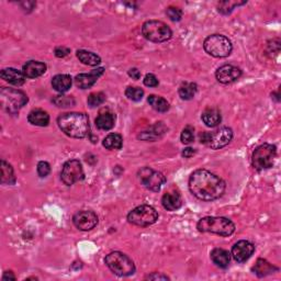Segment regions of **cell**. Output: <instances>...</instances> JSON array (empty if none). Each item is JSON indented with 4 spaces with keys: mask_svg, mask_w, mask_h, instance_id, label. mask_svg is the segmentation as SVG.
Wrapping results in <instances>:
<instances>
[{
    "mask_svg": "<svg viewBox=\"0 0 281 281\" xmlns=\"http://www.w3.org/2000/svg\"><path fill=\"white\" fill-rule=\"evenodd\" d=\"M181 142L183 144H191L194 140V130L192 127H187L183 129L181 133Z\"/></svg>",
    "mask_w": 281,
    "mask_h": 281,
    "instance_id": "obj_36",
    "label": "cell"
},
{
    "mask_svg": "<svg viewBox=\"0 0 281 281\" xmlns=\"http://www.w3.org/2000/svg\"><path fill=\"white\" fill-rule=\"evenodd\" d=\"M197 229L202 233H214L221 236H230L234 233L235 224L228 218L205 217L199 221Z\"/></svg>",
    "mask_w": 281,
    "mask_h": 281,
    "instance_id": "obj_3",
    "label": "cell"
},
{
    "mask_svg": "<svg viewBox=\"0 0 281 281\" xmlns=\"http://www.w3.org/2000/svg\"><path fill=\"white\" fill-rule=\"evenodd\" d=\"M106 101V96L104 93H93L90 94L87 102H88V106L90 108H96V107H99L101 106L104 102Z\"/></svg>",
    "mask_w": 281,
    "mask_h": 281,
    "instance_id": "obj_34",
    "label": "cell"
},
{
    "mask_svg": "<svg viewBox=\"0 0 281 281\" xmlns=\"http://www.w3.org/2000/svg\"><path fill=\"white\" fill-rule=\"evenodd\" d=\"M105 72V68H97L91 70L89 74H79L75 77V85L77 86L80 89H88L93 87L95 83L98 80V78L101 76Z\"/></svg>",
    "mask_w": 281,
    "mask_h": 281,
    "instance_id": "obj_16",
    "label": "cell"
},
{
    "mask_svg": "<svg viewBox=\"0 0 281 281\" xmlns=\"http://www.w3.org/2000/svg\"><path fill=\"white\" fill-rule=\"evenodd\" d=\"M129 76L132 77L133 79H140V72L138 68H131L129 70Z\"/></svg>",
    "mask_w": 281,
    "mask_h": 281,
    "instance_id": "obj_42",
    "label": "cell"
},
{
    "mask_svg": "<svg viewBox=\"0 0 281 281\" xmlns=\"http://www.w3.org/2000/svg\"><path fill=\"white\" fill-rule=\"evenodd\" d=\"M126 96L132 101H140L143 98L144 90L139 87H128L126 90Z\"/></svg>",
    "mask_w": 281,
    "mask_h": 281,
    "instance_id": "obj_35",
    "label": "cell"
},
{
    "mask_svg": "<svg viewBox=\"0 0 281 281\" xmlns=\"http://www.w3.org/2000/svg\"><path fill=\"white\" fill-rule=\"evenodd\" d=\"M73 222L80 231H90L98 224V217L94 211L83 210L74 215Z\"/></svg>",
    "mask_w": 281,
    "mask_h": 281,
    "instance_id": "obj_13",
    "label": "cell"
},
{
    "mask_svg": "<svg viewBox=\"0 0 281 281\" xmlns=\"http://www.w3.org/2000/svg\"><path fill=\"white\" fill-rule=\"evenodd\" d=\"M73 84V79L69 75H65V74H59L54 76L52 79V86L53 88L55 89L58 93H66L72 87Z\"/></svg>",
    "mask_w": 281,
    "mask_h": 281,
    "instance_id": "obj_22",
    "label": "cell"
},
{
    "mask_svg": "<svg viewBox=\"0 0 281 281\" xmlns=\"http://www.w3.org/2000/svg\"><path fill=\"white\" fill-rule=\"evenodd\" d=\"M244 3H246V2L245 1H231V0H229V1H222V2L219 3L218 10H219V12H221V13L229 14V13L233 11L235 7H239V6H241V4H244Z\"/></svg>",
    "mask_w": 281,
    "mask_h": 281,
    "instance_id": "obj_32",
    "label": "cell"
},
{
    "mask_svg": "<svg viewBox=\"0 0 281 281\" xmlns=\"http://www.w3.org/2000/svg\"><path fill=\"white\" fill-rule=\"evenodd\" d=\"M22 72L26 78H37L46 72V65L42 62L30 61L24 65Z\"/></svg>",
    "mask_w": 281,
    "mask_h": 281,
    "instance_id": "obj_19",
    "label": "cell"
},
{
    "mask_svg": "<svg viewBox=\"0 0 281 281\" xmlns=\"http://www.w3.org/2000/svg\"><path fill=\"white\" fill-rule=\"evenodd\" d=\"M76 55L80 62L85 65H88V66H97L101 63L100 56L97 55V54L93 52H88L85 50H79L77 51Z\"/></svg>",
    "mask_w": 281,
    "mask_h": 281,
    "instance_id": "obj_27",
    "label": "cell"
},
{
    "mask_svg": "<svg viewBox=\"0 0 281 281\" xmlns=\"http://www.w3.org/2000/svg\"><path fill=\"white\" fill-rule=\"evenodd\" d=\"M148 104L149 106L153 108L154 110L158 111V112H166L169 110V104L168 101L166 99H164L163 97L156 96V95H150L148 97Z\"/></svg>",
    "mask_w": 281,
    "mask_h": 281,
    "instance_id": "obj_31",
    "label": "cell"
},
{
    "mask_svg": "<svg viewBox=\"0 0 281 281\" xmlns=\"http://www.w3.org/2000/svg\"><path fill=\"white\" fill-rule=\"evenodd\" d=\"M166 14L171 21H180L182 17L181 9L177 7H168L166 10Z\"/></svg>",
    "mask_w": 281,
    "mask_h": 281,
    "instance_id": "obj_37",
    "label": "cell"
},
{
    "mask_svg": "<svg viewBox=\"0 0 281 281\" xmlns=\"http://www.w3.org/2000/svg\"><path fill=\"white\" fill-rule=\"evenodd\" d=\"M57 124L62 131L74 139L87 138L90 133L89 119L83 112H69L61 115Z\"/></svg>",
    "mask_w": 281,
    "mask_h": 281,
    "instance_id": "obj_2",
    "label": "cell"
},
{
    "mask_svg": "<svg viewBox=\"0 0 281 281\" xmlns=\"http://www.w3.org/2000/svg\"><path fill=\"white\" fill-rule=\"evenodd\" d=\"M233 139V131L230 128H221L214 132H203L200 142L212 149H220L228 145Z\"/></svg>",
    "mask_w": 281,
    "mask_h": 281,
    "instance_id": "obj_9",
    "label": "cell"
},
{
    "mask_svg": "<svg viewBox=\"0 0 281 281\" xmlns=\"http://www.w3.org/2000/svg\"><path fill=\"white\" fill-rule=\"evenodd\" d=\"M158 79L153 74H147L144 78V85L147 87H157L158 86Z\"/></svg>",
    "mask_w": 281,
    "mask_h": 281,
    "instance_id": "obj_39",
    "label": "cell"
},
{
    "mask_svg": "<svg viewBox=\"0 0 281 281\" xmlns=\"http://www.w3.org/2000/svg\"><path fill=\"white\" fill-rule=\"evenodd\" d=\"M1 183L2 185H14L15 183L13 168L3 159L1 160Z\"/></svg>",
    "mask_w": 281,
    "mask_h": 281,
    "instance_id": "obj_29",
    "label": "cell"
},
{
    "mask_svg": "<svg viewBox=\"0 0 281 281\" xmlns=\"http://www.w3.org/2000/svg\"><path fill=\"white\" fill-rule=\"evenodd\" d=\"M211 259L220 268H226L229 266L231 261V255L228 251L223 248H214L211 252Z\"/></svg>",
    "mask_w": 281,
    "mask_h": 281,
    "instance_id": "obj_24",
    "label": "cell"
},
{
    "mask_svg": "<svg viewBox=\"0 0 281 281\" xmlns=\"http://www.w3.org/2000/svg\"><path fill=\"white\" fill-rule=\"evenodd\" d=\"M115 121L116 117L113 113L108 110L104 109L99 112L98 117L96 118V127L99 130H104V131H108V130H111L115 127Z\"/></svg>",
    "mask_w": 281,
    "mask_h": 281,
    "instance_id": "obj_20",
    "label": "cell"
},
{
    "mask_svg": "<svg viewBox=\"0 0 281 281\" xmlns=\"http://www.w3.org/2000/svg\"><path fill=\"white\" fill-rule=\"evenodd\" d=\"M255 252V246L248 241H240L232 247V256L237 263H245Z\"/></svg>",
    "mask_w": 281,
    "mask_h": 281,
    "instance_id": "obj_14",
    "label": "cell"
},
{
    "mask_svg": "<svg viewBox=\"0 0 281 281\" xmlns=\"http://www.w3.org/2000/svg\"><path fill=\"white\" fill-rule=\"evenodd\" d=\"M147 280H169V278L167 277L166 275L163 274H158V273H154V274H150L148 275L146 278Z\"/></svg>",
    "mask_w": 281,
    "mask_h": 281,
    "instance_id": "obj_41",
    "label": "cell"
},
{
    "mask_svg": "<svg viewBox=\"0 0 281 281\" xmlns=\"http://www.w3.org/2000/svg\"><path fill=\"white\" fill-rule=\"evenodd\" d=\"M53 102L59 108H68L75 105V100L72 96H55L53 98Z\"/></svg>",
    "mask_w": 281,
    "mask_h": 281,
    "instance_id": "obj_33",
    "label": "cell"
},
{
    "mask_svg": "<svg viewBox=\"0 0 281 281\" xmlns=\"http://www.w3.org/2000/svg\"><path fill=\"white\" fill-rule=\"evenodd\" d=\"M0 77L3 80H6L7 83L11 84L13 86H22L25 83V76L23 72H20V70L15 68H4L0 73Z\"/></svg>",
    "mask_w": 281,
    "mask_h": 281,
    "instance_id": "obj_18",
    "label": "cell"
},
{
    "mask_svg": "<svg viewBox=\"0 0 281 281\" xmlns=\"http://www.w3.org/2000/svg\"><path fill=\"white\" fill-rule=\"evenodd\" d=\"M105 263L113 274L120 277H128L135 273L133 261L121 252H112L105 258Z\"/></svg>",
    "mask_w": 281,
    "mask_h": 281,
    "instance_id": "obj_4",
    "label": "cell"
},
{
    "mask_svg": "<svg viewBox=\"0 0 281 281\" xmlns=\"http://www.w3.org/2000/svg\"><path fill=\"white\" fill-rule=\"evenodd\" d=\"M142 34L150 42L161 43L170 40L172 32L169 26L161 21L149 20L143 24Z\"/></svg>",
    "mask_w": 281,
    "mask_h": 281,
    "instance_id": "obj_6",
    "label": "cell"
},
{
    "mask_svg": "<svg viewBox=\"0 0 281 281\" xmlns=\"http://www.w3.org/2000/svg\"><path fill=\"white\" fill-rule=\"evenodd\" d=\"M28 96L23 91L12 88H2L0 90V105L10 115H15L28 102Z\"/></svg>",
    "mask_w": 281,
    "mask_h": 281,
    "instance_id": "obj_5",
    "label": "cell"
},
{
    "mask_svg": "<svg viewBox=\"0 0 281 281\" xmlns=\"http://www.w3.org/2000/svg\"><path fill=\"white\" fill-rule=\"evenodd\" d=\"M21 6H22V8L24 10H26V8H28L29 11H31L32 9H33V7L35 6V2H32V1H24V2H21Z\"/></svg>",
    "mask_w": 281,
    "mask_h": 281,
    "instance_id": "obj_44",
    "label": "cell"
},
{
    "mask_svg": "<svg viewBox=\"0 0 281 281\" xmlns=\"http://www.w3.org/2000/svg\"><path fill=\"white\" fill-rule=\"evenodd\" d=\"M2 280H3V281H7V280H15V277H14V275H13L11 272H7V273L3 274Z\"/></svg>",
    "mask_w": 281,
    "mask_h": 281,
    "instance_id": "obj_45",
    "label": "cell"
},
{
    "mask_svg": "<svg viewBox=\"0 0 281 281\" xmlns=\"http://www.w3.org/2000/svg\"><path fill=\"white\" fill-rule=\"evenodd\" d=\"M102 145L107 149H121L123 145V139L120 134L110 133L108 137L105 138Z\"/></svg>",
    "mask_w": 281,
    "mask_h": 281,
    "instance_id": "obj_30",
    "label": "cell"
},
{
    "mask_svg": "<svg viewBox=\"0 0 281 281\" xmlns=\"http://www.w3.org/2000/svg\"><path fill=\"white\" fill-rule=\"evenodd\" d=\"M55 55L56 57H59V58H62V57H65V56H67L68 54L70 53V50L67 47H65V46H59V47H56L55 48Z\"/></svg>",
    "mask_w": 281,
    "mask_h": 281,
    "instance_id": "obj_40",
    "label": "cell"
},
{
    "mask_svg": "<svg viewBox=\"0 0 281 281\" xmlns=\"http://www.w3.org/2000/svg\"><path fill=\"white\" fill-rule=\"evenodd\" d=\"M138 176L140 183H142L145 188L155 192L159 191L161 186H163L166 181V178L161 172L150 168V167H143V168L139 171Z\"/></svg>",
    "mask_w": 281,
    "mask_h": 281,
    "instance_id": "obj_11",
    "label": "cell"
},
{
    "mask_svg": "<svg viewBox=\"0 0 281 281\" xmlns=\"http://www.w3.org/2000/svg\"><path fill=\"white\" fill-rule=\"evenodd\" d=\"M189 189L199 200L213 201L223 196L225 182L222 178L207 169H198L189 178Z\"/></svg>",
    "mask_w": 281,
    "mask_h": 281,
    "instance_id": "obj_1",
    "label": "cell"
},
{
    "mask_svg": "<svg viewBox=\"0 0 281 281\" xmlns=\"http://www.w3.org/2000/svg\"><path fill=\"white\" fill-rule=\"evenodd\" d=\"M62 181L66 186H72L75 182L83 180L85 178L83 166L77 159L68 160L64 164L61 172Z\"/></svg>",
    "mask_w": 281,
    "mask_h": 281,
    "instance_id": "obj_12",
    "label": "cell"
},
{
    "mask_svg": "<svg viewBox=\"0 0 281 281\" xmlns=\"http://www.w3.org/2000/svg\"><path fill=\"white\" fill-rule=\"evenodd\" d=\"M204 51L213 57H226L229 56L233 46L228 37L222 34H212L208 36L203 42Z\"/></svg>",
    "mask_w": 281,
    "mask_h": 281,
    "instance_id": "obj_7",
    "label": "cell"
},
{
    "mask_svg": "<svg viewBox=\"0 0 281 281\" xmlns=\"http://www.w3.org/2000/svg\"><path fill=\"white\" fill-rule=\"evenodd\" d=\"M197 91H198L197 84L186 82L181 84L178 93H179V96L182 100H191L193 97L196 96Z\"/></svg>",
    "mask_w": 281,
    "mask_h": 281,
    "instance_id": "obj_28",
    "label": "cell"
},
{
    "mask_svg": "<svg viewBox=\"0 0 281 281\" xmlns=\"http://www.w3.org/2000/svg\"><path fill=\"white\" fill-rule=\"evenodd\" d=\"M167 128L164 126L163 122H157L154 126L145 130L142 133L139 135L140 140H147V142H155L156 140L160 139L166 133Z\"/></svg>",
    "mask_w": 281,
    "mask_h": 281,
    "instance_id": "obj_17",
    "label": "cell"
},
{
    "mask_svg": "<svg viewBox=\"0 0 281 281\" xmlns=\"http://www.w3.org/2000/svg\"><path fill=\"white\" fill-rule=\"evenodd\" d=\"M161 204L167 211H176L181 207L182 200L177 191L166 192L161 198Z\"/></svg>",
    "mask_w": 281,
    "mask_h": 281,
    "instance_id": "obj_21",
    "label": "cell"
},
{
    "mask_svg": "<svg viewBox=\"0 0 281 281\" xmlns=\"http://www.w3.org/2000/svg\"><path fill=\"white\" fill-rule=\"evenodd\" d=\"M194 154H196V150H194L191 147H187V148H185V149L182 150V156H183V157H186V158L192 157Z\"/></svg>",
    "mask_w": 281,
    "mask_h": 281,
    "instance_id": "obj_43",
    "label": "cell"
},
{
    "mask_svg": "<svg viewBox=\"0 0 281 281\" xmlns=\"http://www.w3.org/2000/svg\"><path fill=\"white\" fill-rule=\"evenodd\" d=\"M28 121L36 127H47L50 123V116L44 110L36 109L29 113Z\"/></svg>",
    "mask_w": 281,
    "mask_h": 281,
    "instance_id": "obj_25",
    "label": "cell"
},
{
    "mask_svg": "<svg viewBox=\"0 0 281 281\" xmlns=\"http://www.w3.org/2000/svg\"><path fill=\"white\" fill-rule=\"evenodd\" d=\"M50 172H51V166L47 161H40V163L37 164V174H39L40 177L44 178L50 174Z\"/></svg>",
    "mask_w": 281,
    "mask_h": 281,
    "instance_id": "obj_38",
    "label": "cell"
},
{
    "mask_svg": "<svg viewBox=\"0 0 281 281\" xmlns=\"http://www.w3.org/2000/svg\"><path fill=\"white\" fill-rule=\"evenodd\" d=\"M241 75L242 70L239 67L233 66V65H223L217 70L215 77L221 84H231L239 79Z\"/></svg>",
    "mask_w": 281,
    "mask_h": 281,
    "instance_id": "obj_15",
    "label": "cell"
},
{
    "mask_svg": "<svg viewBox=\"0 0 281 281\" xmlns=\"http://www.w3.org/2000/svg\"><path fill=\"white\" fill-rule=\"evenodd\" d=\"M277 155V148L273 144H263L253 153L252 164L257 170L268 169L273 167Z\"/></svg>",
    "mask_w": 281,
    "mask_h": 281,
    "instance_id": "obj_10",
    "label": "cell"
},
{
    "mask_svg": "<svg viewBox=\"0 0 281 281\" xmlns=\"http://www.w3.org/2000/svg\"><path fill=\"white\" fill-rule=\"evenodd\" d=\"M202 121L204 124L209 128H215L222 121V117H221V112L215 109V108H208L202 113Z\"/></svg>",
    "mask_w": 281,
    "mask_h": 281,
    "instance_id": "obj_23",
    "label": "cell"
},
{
    "mask_svg": "<svg viewBox=\"0 0 281 281\" xmlns=\"http://www.w3.org/2000/svg\"><path fill=\"white\" fill-rule=\"evenodd\" d=\"M252 270L254 272V274H256L258 276V277H266V276L277 272L278 268L273 266V265L267 262L266 259L259 258Z\"/></svg>",
    "mask_w": 281,
    "mask_h": 281,
    "instance_id": "obj_26",
    "label": "cell"
},
{
    "mask_svg": "<svg viewBox=\"0 0 281 281\" xmlns=\"http://www.w3.org/2000/svg\"><path fill=\"white\" fill-rule=\"evenodd\" d=\"M158 220V213L153 207L147 204L140 205L128 214V221L131 224L146 228L154 224Z\"/></svg>",
    "mask_w": 281,
    "mask_h": 281,
    "instance_id": "obj_8",
    "label": "cell"
}]
</instances>
